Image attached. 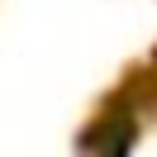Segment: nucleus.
Returning a JSON list of instances; mask_svg holds the SVG:
<instances>
[{"mask_svg": "<svg viewBox=\"0 0 157 157\" xmlns=\"http://www.w3.org/2000/svg\"><path fill=\"white\" fill-rule=\"evenodd\" d=\"M128 147H133V119L124 109L105 114V124L95 128V157H128Z\"/></svg>", "mask_w": 157, "mask_h": 157, "instance_id": "obj_1", "label": "nucleus"}]
</instances>
